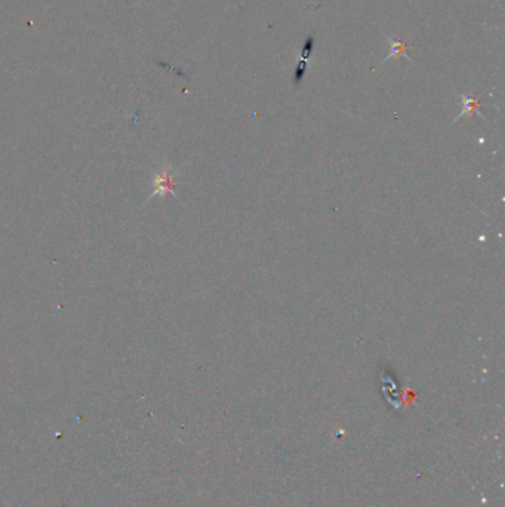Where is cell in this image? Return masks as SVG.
<instances>
[{
	"mask_svg": "<svg viewBox=\"0 0 505 507\" xmlns=\"http://www.w3.org/2000/svg\"><path fill=\"white\" fill-rule=\"evenodd\" d=\"M173 169L170 166L162 169V172H159L155 177V190H153V196L159 195V196H165L166 193H173L175 195V183H173ZM177 196V195H175Z\"/></svg>",
	"mask_w": 505,
	"mask_h": 507,
	"instance_id": "obj_1",
	"label": "cell"
},
{
	"mask_svg": "<svg viewBox=\"0 0 505 507\" xmlns=\"http://www.w3.org/2000/svg\"><path fill=\"white\" fill-rule=\"evenodd\" d=\"M461 98H463L464 109H463V112L458 114V117H456L453 122H456L458 119H461V117H463V116H465V114H471V113L477 112L478 109H480V105H481V101H480V99L473 98V97H468V95H464V94H461Z\"/></svg>",
	"mask_w": 505,
	"mask_h": 507,
	"instance_id": "obj_2",
	"label": "cell"
},
{
	"mask_svg": "<svg viewBox=\"0 0 505 507\" xmlns=\"http://www.w3.org/2000/svg\"><path fill=\"white\" fill-rule=\"evenodd\" d=\"M388 40H390V43H391V52L388 54V56L384 59V62L382 64H385L388 59H391L394 55H405V54H407V43H405L402 39H399V40H396V39H391V37H388Z\"/></svg>",
	"mask_w": 505,
	"mask_h": 507,
	"instance_id": "obj_3",
	"label": "cell"
}]
</instances>
